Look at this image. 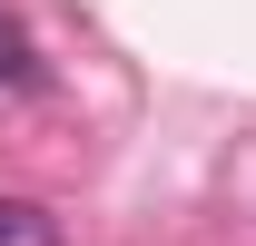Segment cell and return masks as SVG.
Segmentation results:
<instances>
[{
	"instance_id": "7a4b0ae2",
	"label": "cell",
	"mask_w": 256,
	"mask_h": 246,
	"mask_svg": "<svg viewBox=\"0 0 256 246\" xmlns=\"http://www.w3.org/2000/svg\"><path fill=\"white\" fill-rule=\"evenodd\" d=\"M10 79H30V40H20L10 20H0V89H10Z\"/></svg>"
},
{
	"instance_id": "6da1fadb",
	"label": "cell",
	"mask_w": 256,
	"mask_h": 246,
	"mask_svg": "<svg viewBox=\"0 0 256 246\" xmlns=\"http://www.w3.org/2000/svg\"><path fill=\"white\" fill-rule=\"evenodd\" d=\"M0 246H60V216L40 197H0Z\"/></svg>"
}]
</instances>
